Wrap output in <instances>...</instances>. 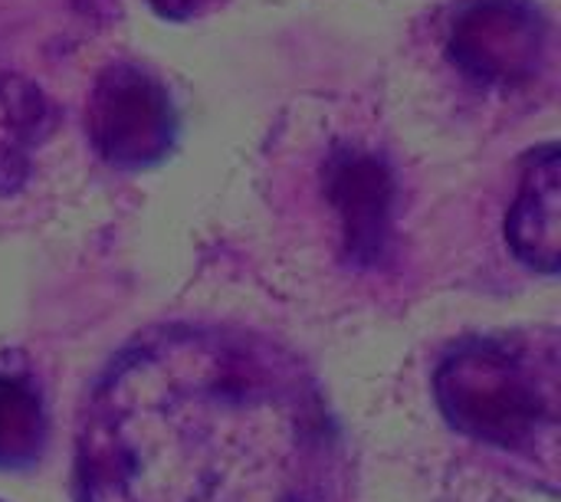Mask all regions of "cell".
Wrapping results in <instances>:
<instances>
[{"label":"cell","mask_w":561,"mask_h":502,"mask_svg":"<svg viewBox=\"0 0 561 502\" xmlns=\"http://www.w3.org/2000/svg\"><path fill=\"white\" fill-rule=\"evenodd\" d=\"M450 59L480 85L533 82L549 56V20L533 0H470L450 26Z\"/></svg>","instance_id":"4"},{"label":"cell","mask_w":561,"mask_h":502,"mask_svg":"<svg viewBox=\"0 0 561 502\" xmlns=\"http://www.w3.org/2000/svg\"><path fill=\"white\" fill-rule=\"evenodd\" d=\"M325 194L342 220V243L348 263H381L391 243L394 214L391 168L375 151L339 145L325 161Z\"/></svg>","instance_id":"5"},{"label":"cell","mask_w":561,"mask_h":502,"mask_svg":"<svg viewBox=\"0 0 561 502\" xmlns=\"http://www.w3.org/2000/svg\"><path fill=\"white\" fill-rule=\"evenodd\" d=\"M158 16L168 20H201L214 10H220L227 0H148Z\"/></svg>","instance_id":"8"},{"label":"cell","mask_w":561,"mask_h":502,"mask_svg":"<svg viewBox=\"0 0 561 502\" xmlns=\"http://www.w3.org/2000/svg\"><path fill=\"white\" fill-rule=\"evenodd\" d=\"M85 128L112 168L145 171L171 155L178 112L154 72L138 62H108L92 82Z\"/></svg>","instance_id":"3"},{"label":"cell","mask_w":561,"mask_h":502,"mask_svg":"<svg viewBox=\"0 0 561 502\" xmlns=\"http://www.w3.org/2000/svg\"><path fill=\"white\" fill-rule=\"evenodd\" d=\"M447 424L500 454L556 464L561 408L559 335H490L454 345L434 372Z\"/></svg>","instance_id":"2"},{"label":"cell","mask_w":561,"mask_h":502,"mask_svg":"<svg viewBox=\"0 0 561 502\" xmlns=\"http://www.w3.org/2000/svg\"><path fill=\"white\" fill-rule=\"evenodd\" d=\"M561 161L559 145H542L529 155L519 194L506 217L513 253L536 273L556 276L561 256Z\"/></svg>","instance_id":"6"},{"label":"cell","mask_w":561,"mask_h":502,"mask_svg":"<svg viewBox=\"0 0 561 502\" xmlns=\"http://www.w3.org/2000/svg\"><path fill=\"white\" fill-rule=\"evenodd\" d=\"M76 502H342L345 450L286 345L204 322L135 335L76 427Z\"/></svg>","instance_id":"1"},{"label":"cell","mask_w":561,"mask_h":502,"mask_svg":"<svg viewBox=\"0 0 561 502\" xmlns=\"http://www.w3.org/2000/svg\"><path fill=\"white\" fill-rule=\"evenodd\" d=\"M49 444L46 398L23 365L0 368V470L16 474L43 460Z\"/></svg>","instance_id":"7"}]
</instances>
